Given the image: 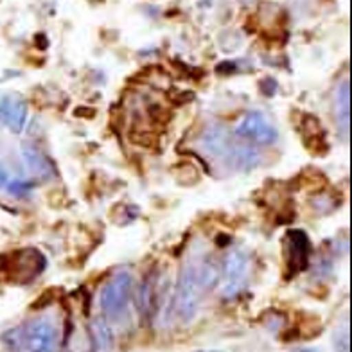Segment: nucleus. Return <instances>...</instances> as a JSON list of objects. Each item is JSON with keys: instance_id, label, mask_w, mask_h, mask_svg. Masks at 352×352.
Returning a JSON list of instances; mask_svg holds the SVG:
<instances>
[{"instance_id": "f257e3e1", "label": "nucleus", "mask_w": 352, "mask_h": 352, "mask_svg": "<svg viewBox=\"0 0 352 352\" xmlns=\"http://www.w3.org/2000/svg\"><path fill=\"white\" fill-rule=\"evenodd\" d=\"M204 289L199 287L198 278H196V263H186L180 272L178 286L175 293V311L180 316L182 322H192L198 315L199 300H201Z\"/></svg>"}, {"instance_id": "f03ea898", "label": "nucleus", "mask_w": 352, "mask_h": 352, "mask_svg": "<svg viewBox=\"0 0 352 352\" xmlns=\"http://www.w3.org/2000/svg\"><path fill=\"white\" fill-rule=\"evenodd\" d=\"M133 293V277L130 272H121L104 284L99 295V306L107 318H119L128 309Z\"/></svg>"}, {"instance_id": "7ed1b4c3", "label": "nucleus", "mask_w": 352, "mask_h": 352, "mask_svg": "<svg viewBox=\"0 0 352 352\" xmlns=\"http://www.w3.org/2000/svg\"><path fill=\"white\" fill-rule=\"evenodd\" d=\"M22 340L28 352H58L60 331L52 320L36 318L22 327Z\"/></svg>"}, {"instance_id": "20e7f679", "label": "nucleus", "mask_w": 352, "mask_h": 352, "mask_svg": "<svg viewBox=\"0 0 352 352\" xmlns=\"http://www.w3.org/2000/svg\"><path fill=\"white\" fill-rule=\"evenodd\" d=\"M45 257L36 248H23L8 255L6 263V274L13 278L14 283L28 284L45 270Z\"/></svg>"}, {"instance_id": "39448f33", "label": "nucleus", "mask_w": 352, "mask_h": 352, "mask_svg": "<svg viewBox=\"0 0 352 352\" xmlns=\"http://www.w3.org/2000/svg\"><path fill=\"white\" fill-rule=\"evenodd\" d=\"M236 135L239 139L250 140V142L261 144V146H270V144L277 142L278 139V131L275 130V126L261 111L246 113L236 126Z\"/></svg>"}, {"instance_id": "423d86ee", "label": "nucleus", "mask_w": 352, "mask_h": 352, "mask_svg": "<svg viewBox=\"0 0 352 352\" xmlns=\"http://www.w3.org/2000/svg\"><path fill=\"white\" fill-rule=\"evenodd\" d=\"M225 277L227 283L223 287V295L227 298L236 297L237 293L241 292L246 280V272H248V259L241 250H230L225 257Z\"/></svg>"}, {"instance_id": "0eeeda50", "label": "nucleus", "mask_w": 352, "mask_h": 352, "mask_svg": "<svg viewBox=\"0 0 352 352\" xmlns=\"http://www.w3.org/2000/svg\"><path fill=\"white\" fill-rule=\"evenodd\" d=\"M0 122L14 135H20L28 122V101L19 94L0 99Z\"/></svg>"}, {"instance_id": "6e6552de", "label": "nucleus", "mask_w": 352, "mask_h": 352, "mask_svg": "<svg viewBox=\"0 0 352 352\" xmlns=\"http://www.w3.org/2000/svg\"><path fill=\"white\" fill-rule=\"evenodd\" d=\"M158 280H160V277H158L157 270L149 272L140 283L139 292H137V307H139V313L144 320L153 318L158 309V304H160Z\"/></svg>"}, {"instance_id": "1a4fd4ad", "label": "nucleus", "mask_w": 352, "mask_h": 352, "mask_svg": "<svg viewBox=\"0 0 352 352\" xmlns=\"http://www.w3.org/2000/svg\"><path fill=\"white\" fill-rule=\"evenodd\" d=\"M289 248H287V266L293 274H298L307 266L311 252L309 237L302 230H292L287 236Z\"/></svg>"}, {"instance_id": "9d476101", "label": "nucleus", "mask_w": 352, "mask_h": 352, "mask_svg": "<svg viewBox=\"0 0 352 352\" xmlns=\"http://www.w3.org/2000/svg\"><path fill=\"white\" fill-rule=\"evenodd\" d=\"M201 146H204V149L210 157L225 158L234 144H232L230 133H228L225 126L212 124L201 135Z\"/></svg>"}, {"instance_id": "9b49d317", "label": "nucleus", "mask_w": 352, "mask_h": 352, "mask_svg": "<svg viewBox=\"0 0 352 352\" xmlns=\"http://www.w3.org/2000/svg\"><path fill=\"white\" fill-rule=\"evenodd\" d=\"M22 157L28 164L29 171L36 175L40 180H51L56 176L54 164L45 157V153H42L36 146H31V144H23L22 146Z\"/></svg>"}, {"instance_id": "f8f14e48", "label": "nucleus", "mask_w": 352, "mask_h": 352, "mask_svg": "<svg viewBox=\"0 0 352 352\" xmlns=\"http://www.w3.org/2000/svg\"><path fill=\"white\" fill-rule=\"evenodd\" d=\"M336 124L342 133L343 140H349L351 133V83L347 79L340 85L338 92H336Z\"/></svg>"}, {"instance_id": "ddd939ff", "label": "nucleus", "mask_w": 352, "mask_h": 352, "mask_svg": "<svg viewBox=\"0 0 352 352\" xmlns=\"http://www.w3.org/2000/svg\"><path fill=\"white\" fill-rule=\"evenodd\" d=\"M196 278L204 292H210L218 286L219 278H221V266L214 255H205L196 264Z\"/></svg>"}, {"instance_id": "4468645a", "label": "nucleus", "mask_w": 352, "mask_h": 352, "mask_svg": "<svg viewBox=\"0 0 352 352\" xmlns=\"http://www.w3.org/2000/svg\"><path fill=\"white\" fill-rule=\"evenodd\" d=\"M225 160L236 171H250L259 164V153L248 146H232Z\"/></svg>"}, {"instance_id": "2eb2a0df", "label": "nucleus", "mask_w": 352, "mask_h": 352, "mask_svg": "<svg viewBox=\"0 0 352 352\" xmlns=\"http://www.w3.org/2000/svg\"><path fill=\"white\" fill-rule=\"evenodd\" d=\"M92 336L94 342H96V349L98 352H111L113 351V345H116V340H113V331L108 325V322L104 318H96L92 322Z\"/></svg>"}, {"instance_id": "dca6fc26", "label": "nucleus", "mask_w": 352, "mask_h": 352, "mask_svg": "<svg viewBox=\"0 0 352 352\" xmlns=\"http://www.w3.org/2000/svg\"><path fill=\"white\" fill-rule=\"evenodd\" d=\"M333 343L336 352H351V329L347 322H343L338 329L334 331Z\"/></svg>"}, {"instance_id": "f3484780", "label": "nucleus", "mask_w": 352, "mask_h": 352, "mask_svg": "<svg viewBox=\"0 0 352 352\" xmlns=\"http://www.w3.org/2000/svg\"><path fill=\"white\" fill-rule=\"evenodd\" d=\"M2 340H4V345L10 349L11 352H20L23 349L22 327H14V329H10L8 333H4Z\"/></svg>"}, {"instance_id": "a211bd4d", "label": "nucleus", "mask_w": 352, "mask_h": 352, "mask_svg": "<svg viewBox=\"0 0 352 352\" xmlns=\"http://www.w3.org/2000/svg\"><path fill=\"white\" fill-rule=\"evenodd\" d=\"M8 190L10 195L14 198H25V196L31 195V186L25 184V182H10L8 184Z\"/></svg>"}, {"instance_id": "6ab92c4d", "label": "nucleus", "mask_w": 352, "mask_h": 352, "mask_svg": "<svg viewBox=\"0 0 352 352\" xmlns=\"http://www.w3.org/2000/svg\"><path fill=\"white\" fill-rule=\"evenodd\" d=\"M8 184H10V175H8L4 167L0 166V189L8 186Z\"/></svg>"}, {"instance_id": "aec40b11", "label": "nucleus", "mask_w": 352, "mask_h": 352, "mask_svg": "<svg viewBox=\"0 0 352 352\" xmlns=\"http://www.w3.org/2000/svg\"><path fill=\"white\" fill-rule=\"evenodd\" d=\"M293 352H320V351L313 347H298V349H293Z\"/></svg>"}, {"instance_id": "412c9836", "label": "nucleus", "mask_w": 352, "mask_h": 352, "mask_svg": "<svg viewBox=\"0 0 352 352\" xmlns=\"http://www.w3.org/2000/svg\"><path fill=\"white\" fill-rule=\"evenodd\" d=\"M239 2H241L243 6H252L255 2V0H239Z\"/></svg>"}, {"instance_id": "4be33fe9", "label": "nucleus", "mask_w": 352, "mask_h": 352, "mask_svg": "<svg viewBox=\"0 0 352 352\" xmlns=\"http://www.w3.org/2000/svg\"><path fill=\"white\" fill-rule=\"evenodd\" d=\"M198 352H223V351H198Z\"/></svg>"}]
</instances>
